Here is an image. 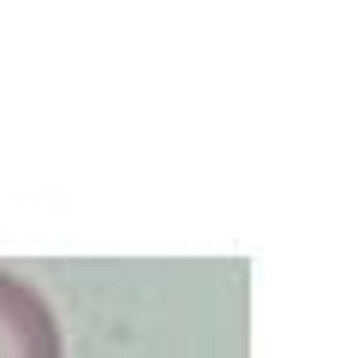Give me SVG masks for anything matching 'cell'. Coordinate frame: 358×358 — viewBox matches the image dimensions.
I'll return each instance as SVG.
<instances>
[{
    "instance_id": "obj_1",
    "label": "cell",
    "mask_w": 358,
    "mask_h": 358,
    "mask_svg": "<svg viewBox=\"0 0 358 358\" xmlns=\"http://www.w3.org/2000/svg\"><path fill=\"white\" fill-rule=\"evenodd\" d=\"M0 358H66L48 299L6 268H0Z\"/></svg>"
}]
</instances>
